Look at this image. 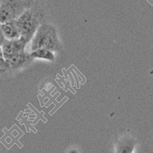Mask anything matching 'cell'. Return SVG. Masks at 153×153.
Returning <instances> with one entry per match:
<instances>
[{
    "label": "cell",
    "instance_id": "obj_6",
    "mask_svg": "<svg viewBox=\"0 0 153 153\" xmlns=\"http://www.w3.org/2000/svg\"><path fill=\"white\" fill-rule=\"evenodd\" d=\"M1 25H2V30L5 39L12 40V39H18L20 38L21 30H20L17 19Z\"/></svg>",
    "mask_w": 153,
    "mask_h": 153
},
{
    "label": "cell",
    "instance_id": "obj_7",
    "mask_svg": "<svg viewBox=\"0 0 153 153\" xmlns=\"http://www.w3.org/2000/svg\"><path fill=\"white\" fill-rule=\"evenodd\" d=\"M137 144L136 139L131 136L120 138L117 143V153H133L135 146Z\"/></svg>",
    "mask_w": 153,
    "mask_h": 153
},
{
    "label": "cell",
    "instance_id": "obj_8",
    "mask_svg": "<svg viewBox=\"0 0 153 153\" xmlns=\"http://www.w3.org/2000/svg\"><path fill=\"white\" fill-rule=\"evenodd\" d=\"M30 55L32 58H37V59H44L47 61H52L54 60V54L52 51L47 50V49H38V50L33 51L30 53Z\"/></svg>",
    "mask_w": 153,
    "mask_h": 153
},
{
    "label": "cell",
    "instance_id": "obj_11",
    "mask_svg": "<svg viewBox=\"0 0 153 153\" xmlns=\"http://www.w3.org/2000/svg\"><path fill=\"white\" fill-rule=\"evenodd\" d=\"M25 2H28L29 5H31V6H33V4H34V0H25Z\"/></svg>",
    "mask_w": 153,
    "mask_h": 153
},
{
    "label": "cell",
    "instance_id": "obj_9",
    "mask_svg": "<svg viewBox=\"0 0 153 153\" xmlns=\"http://www.w3.org/2000/svg\"><path fill=\"white\" fill-rule=\"evenodd\" d=\"M6 40L3 35V32H2V25L0 24V45L2 46V45L3 44V42Z\"/></svg>",
    "mask_w": 153,
    "mask_h": 153
},
{
    "label": "cell",
    "instance_id": "obj_13",
    "mask_svg": "<svg viewBox=\"0 0 153 153\" xmlns=\"http://www.w3.org/2000/svg\"><path fill=\"white\" fill-rule=\"evenodd\" d=\"M1 2H2V0H0V4H1Z\"/></svg>",
    "mask_w": 153,
    "mask_h": 153
},
{
    "label": "cell",
    "instance_id": "obj_4",
    "mask_svg": "<svg viewBox=\"0 0 153 153\" xmlns=\"http://www.w3.org/2000/svg\"><path fill=\"white\" fill-rule=\"evenodd\" d=\"M27 44L28 43L21 38L18 39H12V40L6 39L2 45L3 58L6 59L15 54L25 52V49Z\"/></svg>",
    "mask_w": 153,
    "mask_h": 153
},
{
    "label": "cell",
    "instance_id": "obj_1",
    "mask_svg": "<svg viewBox=\"0 0 153 153\" xmlns=\"http://www.w3.org/2000/svg\"><path fill=\"white\" fill-rule=\"evenodd\" d=\"M42 48L52 52H57L61 48L54 27L45 23L40 25L31 40V51Z\"/></svg>",
    "mask_w": 153,
    "mask_h": 153
},
{
    "label": "cell",
    "instance_id": "obj_12",
    "mask_svg": "<svg viewBox=\"0 0 153 153\" xmlns=\"http://www.w3.org/2000/svg\"><path fill=\"white\" fill-rule=\"evenodd\" d=\"M0 57H3V53H2V49L1 45H0Z\"/></svg>",
    "mask_w": 153,
    "mask_h": 153
},
{
    "label": "cell",
    "instance_id": "obj_2",
    "mask_svg": "<svg viewBox=\"0 0 153 153\" xmlns=\"http://www.w3.org/2000/svg\"><path fill=\"white\" fill-rule=\"evenodd\" d=\"M43 15L32 7L27 9L23 12L17 22L21 30L20 38L25 40L27 43L32 40L35 32L40 26L42 21Z\"/></svg>",
    "mask_w": 153,
    "mask_h": 153
},
{
    "label": "cell",
    "instance_id": "obj_10",
    "mask_svg": "<svg viewBox=\"0 0 153 153\" xmlns=\"http://www.w3.org/2000/svg\"><path fill=\"white\" fill-rule=\"evenodd\" d=\"M7 70H9L7 65H0V74L4 73V72L6 71Z\"/></svg>",
    "mask_w": 153,
    "mask_h": 153
},
{
    "label": "cell",
    "instance_id": "obj_5",
    "mask_svg": "<svg viewBox=\"0 0 153 153\" xmlns=\"http://www.w3.org/2000/svg\"><path fill=\"white\" fill-rule=\"evenodd\" d=\"M32 59L33 58L31 57L29 53L25 51L23 53L15 54L9 58H6L5 61L9 69H16L28 65L32 61Z\"/></svg>",
    "mask_w": 153,
    "mask_h": 153
},
{
    "label": "cell",
    "instance_id": "obj_3",
    "mask_svg": "<svg viewBox=\"0 0 153 153\" xmlns=\"http://www.w3.org/2000/svg\"><path fill=\"white\" fill-rule=\"evenodd\" d=\"M31 7L25 0H2L0 4V24L16 20L25 11Z\"/></svg>",
    "mask_w": 153,
    "mask_h": 153
}]
</instances>
